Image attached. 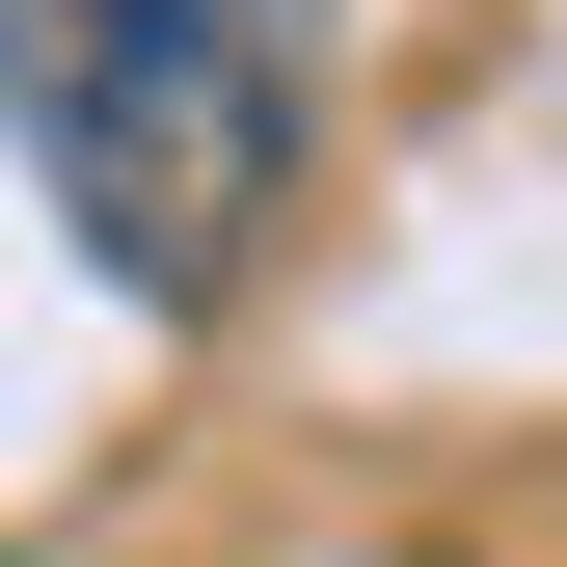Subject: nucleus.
Masks as SVG:
<instances>
[{
    "mask_svg": "<svg viewBox=\"0 0 567 567\" xmlns=\"http://www.w3.org/2000/svg\"><path fill=\"white\" fill-rule=\"evenodd\" d=\"M0 135L109 298L217 324L324 163V0H0Z\"/></svg>",
    "mask_w": 567,
    "mask_h": 567,
    "instance_id": "nucleus-1",
    "label": "nucleus"
}]
</instances>
